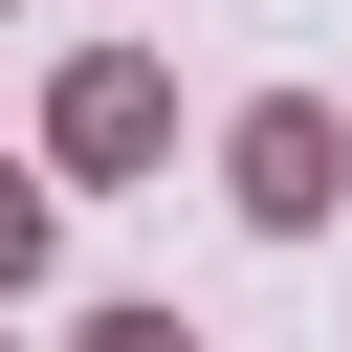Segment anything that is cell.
Segmentation results:
<instances>
[{
	"mask_svg": "<svg viewBox=\"0 0 352 352\" xmlns=\"http://www.w3.org/2000/svg\"><path fill=\"white\" fill-rule=\"evenodd\" d=\"M66 352H198V330H176V308H88Z\"/></svg>",
	"mask_w": 352,
	"mask_h": 352,
	"instance_id": "obj_3",
	"label": "cell"
},
{
	"mask_svg": "<svg viewBox=\"0 0 352 352\" xmlns=\"http://www.w3.org/2000/svg\"><path fill=\"white\" fill-rule=\"evenodd\" d=\"M176 154V88L132 66V44H88L66 88H44V176H154Z\"/></svg>",
	"mask_w": 352,
	"mask_h": 352,
	"instance_id": "obj_2",
	"label": "cell"
},
{
	"mask_svg": "<svg viewBox=\"0 0 352 352\" xmlns=\"http://www.w3.org/2000/svg\"><path fill=\"white\" fill-rule=\"evenodd\" d=\"M220 198H242L264 242H308V220L352 198V110H330V88H264V110L220 132Z\"/></svg>",
	"mask_w": 352,
	"mask_h": 352,
	"instance_id": "obj_1",
	"label": "cell"
},
{
	"mask_svg": "<svg viewBox=\"0 0 352 352\" xmlns=\"http://www.w3.org/2000/svg\"><path fill=\"white\" fill-rule=\"evenodd\" d=\"M22 264H44V176L0 154V286H22Z\"/></svg>",
	"mask_w": 352,
	"mask_h": 352,
	"instance_id": "obj_4",
	"label": "cell"
}]
</instances>
